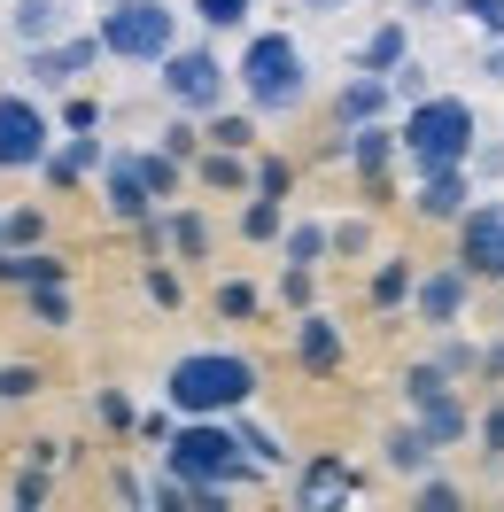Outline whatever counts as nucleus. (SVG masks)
Listing matches in <instances>:
<instances>
[{
    "mask_svg": "<svg viewBox=\"0 0 504 512\" xmlns=\"http://www.w3.org/2000/svg\"><path fill=\"white\" fill-rule=\"evenodd\" d=\"M163 404H179L187 419H233L256 404V365L241 350H187L163 373Z\"/></svg>",
    "mask_w": 504,
    "mask_h": 512,
    "instance_id": "1",
    "label": "nucleus"
},
{
    "mask_svg": "<svg viewBox=\"0 0 504 512\" xmlns=\"http://www.w3.org/2000/svg\"><path fill=\"white\" fill-rule=\"evenodd\" d=\"M233 86H241V101L256 117H287V109L311 101V63H303V47L287 32H256L241 47V63H233Z\"/></svg>",
    "mask_w": 504,
    "mask_h": 512,
    "instance_id": "2",
    "label": "nucleus"
},
{
    "mask_svg": "<svg viewBox=\"0 0 504 512\" xmlns=\"http://www.w3.org/2000/svg\"><path fill=\"white\" fill-rule=\"evenodd\" d=\"M163 466L187 481V489H202V481H249L256 474V458L241 450V427L233 419H179V435L163 443Z\"/></svg>",
    "mask_w": 504,
    "mask_h": 512,
    "instance_id": "3",
    "label": "nucleus"
},
{
    "mask_svg": "<svg viewBox=\"0 0 504 512\" xmlns=\"http://www.w3.org/2000/svg\"><path fill=\"white\" fill-rule=\"evenodd\" d=\"M481 148V117H473L458 94H427L404 109V156L419 171H435V163H466Z\"/></svg>",
    "mask_w": 504,
    "mask_h": 512,
    "instance_id": "4",
    "label": "nucleus"
},
{
    "mask_svg": "<svg viewBox=\"0 0 504 512\" xmlns=\"http://www.w3.org/2000/svg\"><path fill=\"white\" fill-rule=\"evenodd\" d=\"M101 39L125 63H163L179 47V8L171 0H117V8H101Z\"/></svg>",
    "mask_w": 504,
    "mask_h": 512,
    "instance_id": "5",
    "label": "nucleus"
},
{
    "mask_svg": "<svg viewBox=\"0 0 504 512\" xmlns=\"http://www.w3.org/2000/svg\"><path fill=\"white\" fill-rule=\"evenodd\" d=\"M156 70H163V94H171V109H187V117H218V109H225L233 70L218 63V47H171Z\"/></svg>",
    "mask_w": 504,
    "mask_h": 512,
    "instance_id": "6",
    "label": "nucleus"
},
{
    "mask_svg": "<svg viewBox=\"0 0 504 512\" xmlns=\"http://www.w3.org/2000/svg\"><path fill=\"white\" fill-rule=\"evenodd\" d=\"M55 125L32 94H0V171H47Z\"/></svg>",
    "mask_w": 504,
    "mask_h": 512,
    "instance_id": "7",
    "label": "nucleus"
},
{
    "mask_svg": "<svg viewBox=\"0 0 504 512\" xmlns=\"http://www.w3.org/2000/svg\"><path fill=\"white\" fill-rule=\"evenodd\" d=\"M404 404L435 443H458V435H466V396H450V373H442L435 357H427V365H404Z\"/></svg>",
    "mask_w": 504,
    "mask_h": 512,
    "instance_id": "8",
    "label": "nucleus"
},
{
    "mask_svg": "<svg viewBox=\"0 0 504 512\" xmlns=\"http://www.w3.org/2000/svg\"><path fill=\"white\" fill-rule=\"evenodd\" d=\"M458 264L473 280H504V202H473L458 218Z\"/></svg>",
    "mask_w": 504,
    "mask_h": 512,
    "instance_id": "9",
    "label": "nucleus"
},
{
    "mask_svg": "<svg viewBox=\"0 0 504 512\" xmlns=\"http://www.w3.org/2000/svg\"><path fill=\"white\" fill-rule=\"evenodd\" d=\"M109 55V39H47V47H32V86H78L86 70Z\"/></svg>",
    "mask_w": 504,
    "mask_h": 512,
    "instance_id": "10",
    "label": "nucleus"
},
{
    "mask_svg": "<svg viewBox=\"0 0 504 512\" xmlns=\"http://www.w3.org/2000/svg\"><path fill=\"white\" fill-rule=\"evenodd\" d=\"M411 210L419 218H435V225H458L473 210V194H466V163H435V171H419V194H411Z\"/></svg>",
    "mask_w": 504,
    "mask_h": 512,
    "instance_id": "11",
    "label": "nucleus"
},
{
    "mask_svg": "<svg viewBox=\"0 0 504 512\" xmlns=\"http://www.w3.org/2000/svg\"><path fill=\"white\" fill-rule=\"evenodd\" d=\"M101 194H109V210H117L125 225L156 218V187L140 179V156H117V163H101Z\"/></svg>",
    "mask_w": 504,
    "mask_h": 512,
    "instance_id": "12",
    "label": "nucleus"
},
{
    "mask_svg": "<svg viewBox=\"0 0 504 512\" xmlns=\"http://www.w3.org/2000/svg\"><path fill=\"white\" fill-rule=\"evenodd\" d=\"M342 497H357V474H349L334 450H318L311 466H303V481H295V505H303V512H326V505H342Z\"/></svg>",
    "mask_w": 504,
    "mask_h": 512,
    "instance_id": "13",
    "label": "nucleus"
},
{
    "mask_svg": "<svg viewBox=\"0 0 504 512\" xmlns=\"http://www.w3.org/2000/svg\"><path fill=\"white\" fill-rule=\"evenodd\" d=\"M466 264H458V256H450V264H442V272H427V280H419V295H411V303H419V319L427 326H450L458 319V303H466Z\"/></svg>",
    "mask_w": 504,
    "mask_h": 512,
    "instance_id": "14",
    "label": "nucleus"
},
{
    "mask_svg": "<svg viewBox=\"0 0 504 512\" xmlns=\"http://www.w3.org/2000/svg\"><path fill=\"white\" fill-rule=\"evenodd\" d=\"M388 101H396V86H388V78H380V70H357V78H349L342 94H334V125H373L380 109H388Z\"/></svg>",
    "mask_w": 504,
    "mask_h": 512,
    "instance_id": "15",
    "label": "nucleus"
},
{
    "mask_svg": "<svg viewBox=\"0 0 504 512\" xmlns=\"http://www.w3.org/2000/svg\"><path fill=\"white\" fill-rule=\"evenodd\" d=\"M295 357H303V373H334V365H342V326L326 319V311H303V326H295Z\"/></svg>",
    "mask_w": 504,
    "mask_h": 512,
    "instance_id": "16",
    "label": "nucleus"
},
{
    "mask_svg": "<svg viewBox=\"0 0 504 512\" xmlns=\"http://www.w3.org/2000/svg\"><path fill=\"white\" fill-rule=\"evenodd\" d=\"M342 140H349V163H357L365 179H380L388 163L404 156V132H388V125H380V117H373V125H349Z\"/></svg>",
    "mask_w": 504,
    "mask_h": 512,
    "instance_id": "17",
    "label": "nucleus"
},
{
    "mask_svg": "<svg viewBox=\"0 0 504 512\" xmlns=\"http://www.w3.org/2000/svg\"><path fill=\"white\" fill-rule=\"evenodd\" d=\"M101 132H78V140H63V148H55V156H47V187H78V179H86V171H101Z\"/></svg>",
    "mask_w": 504,
    "mask_h": 512,
    "instance_id": "18",
    "label": "nucleus"
},
{
    "mask_svg": "<svg viewBox=\"0 0 504 512\" xmlns=\"http://www.w3.org/2000/svg\"><path fill=\"white\" fill-rule=\"evenodd\" d=\"M380 450H388V466H396V474H411V481H419V474H427V466H435V435H427V427H419V419H411V427H388V443H380Z\"/></svg>",
    "mask_w": 504,
    "mask_h": 512,
    "instance_id": "19",
    "label": "nucleus"
},
{
    "mask_svg": "<svg viewBox=\"0 0 504 512\" xmlns=\"http://www.w3.org/2000/svg\"><path fill=\"white\" fill-rule=\"evenodd\" d=\"M396 63H411L404 16H388V24H373V32H365V47H357V70H380V78H388Z\"/></svg>",
    "mask_w": 504,
    "mask_h": 512,
    "instance_id": "20",
    "label": "nucleus"
},
{
    "mask_svg": "<svg viewBox=\"0 0 504 512\" xmlns=\"http://www.w3.org/2000/svg\"><path fill=\"white\" fill-rule=\"evenodd\" d=\"M8 32L24 39V47H47V39L63 32V8H55V0H16V8H8Z\"/></svg>",
    "mask_w": 504,
    "mask_h": 512,
    "instance_id": "21",
    "label": "nucleus"
},
{
    "mask_svg": "<svg viewBox=\"0 0 504 512\" xmlns=\"http://www.w3.org/2000/svg\"><path fill=\"white\" fill-rule=\"evenodd\" d=\"M365 295H373L380 311H396V303H411V295H419V272H411L404 256H388V264L373 272V288H365Z\"/></svg>",
    "mask_w": 504,
    "mask_h": 512,
    "instance_id": "22",
    "label": "nucleus"
},
{
    "mask_svg": "<svg viewBox=\"0 0 504 512\" xmlns=\"http://www.w3.org/2000/svg\"><path fill=\"white\" fill-rule=\"evenodd\" d=\"M287 194H256L249 210H241V233H249V241H280L287 233V210H280Z\"/></svg>",
    "mask_w": 504,
    "mask_h": 512,
    "instance_id": "23",
    "label": "nucleus"
},
{
    "mask_svg": "<svg viewBox=\"0 0 504 512\" xmlns=\"http://www.w3.org/2000/svg\"><path fill=\"white\" fill-rule=\"evenodd\" d=\"M280 249H287V264H318V256L334 249V225H287Z\"/></svg>",
    "mask_w": 504,
    "mask_h": 512,
    "instance_id": "24",
    "label": "nucleus"
},
{
    "mask_svg": "<svg viewBox=\"0 0 504 512\" xmlns=\"http://www.w3.org/2000/svg\"><path fill=\"white\" fill-rule=\"evenodd\" d=\"M140 179H148V187H156V202H171V194H179V156H171V148H140Z\"/></svg>",
    "mask_w": 504,
    "mask_h": 512,
    "instance_id": "25",
    "label": "nucleus"
},
{
    "mask_svg": "<svg viewBox=\"0 0 504 512\" xmlns=\"http://www.w3.org/2000/svg\"><path fill=\"white\" fill-rule=\"evenodd\" d=\"M210 140H218V148H256V109H218V117H210Z\"/></svg>",
    "mask_w": 504,
    "mask_h": 512,
    "instance_id": "26",
    "label": "nucleus"
},
{
    "mask_svg": "<svg viewBox=\"0 0 504 512\" xmlns=\"http://www.w3.org/2000/svg\"><path fill=\"white\" fill-rule=\"evenodd\" d=\"M233 427H241V450H249L256 466H280V458H287V450H280V435H272V427H256L249 412H233Z\"/></svg>",
    "mask_w": 504,
    "mask_h": 512,
    "instance_id": "27",
    "label": "nucleus"
},
{
    "mask_svg": "<svg viewBox=\"0 0 504 512\" xmlns=\"http://www.w3.org/2000/svg\"><path fill=\"white\" fill-rule=\"evenodd\" d=\"M435 365H442V373H450V381H466V373H481V365H489V357L473 350V342H458V334H442V350H435Z\"/></svg>",
    "mask_w": 504,
    "mask_h": 512,
    "instance_id": "28",
    "label": "nucleus"
},
{
    "mask_svg": "<svg viewBox=\"0 0 504 512\" xmlns=\"http://www.w3.org/2000/svg\"><path fill=\"white\" fill-rule=\"evenodd\" d=\"M171 249H179V256H194V264H202V256H210V225L194 218V210H179V218H171Z\"/></svg>",
    "mask_w": 504,
    "mask_h": 512,
    "instance_id": "29",
    "label": "nucleus"
},
{
    "mask_svg": "<svg viewBox=\"0 0 504 512\" xmlns=\"http://www.w3.org/2000/svg\"><path fill=\"white\" fill-rule=\"evenodd\" d=\"M156 140H163V148H171V156H179V163H194V156H202V148H210V132H194L187 117H171V125H163Z\"/></svg>",
    "mask_w": 504,
    "mask_h": 512,
    "instance_id": "30",
    "label": "nucleus"
},
{
    "mask_svg": "<svg viewBox=\"0 0 504 512\" xmlns=\"http://www.w3.org/2000/svg\"><path fill=\"white\" fill-rule=\"evenodd\" d=\"M194 16H202L210 32H241V24H249V0H194Z\"/></svg>",
    "mask_w": 504,
    "mask_h": 512,
    "instance_id": "31",
    "label": "nucleus"
},
{
    "mask_svg": "<svg viewBox=\"0 0 504 512\" xmlns=\"http://www.w3.org/2000/svg\"><path fill=\"white\" fill-rule=\"evenodd\" d=\"M32 319H39V326H70V295H63V280H55V288H32Z\"/></svg>",
    "mask_w": 504,
    "mask_h": 512,
    "instance_id": "32",
    "label": "nucleus"
},
{
    "mask_svg": "<svg viewBox=\"0 0 504 512\" xmlns=\"http://www.w3.org/2000/svg\"><path fill=\"white\" fill-rule=\"evenodd\" d=\"M295 187V163L287 156H256V194H287Z\"/></svg>",
    "mask_w": 504,
    "mask_h": 512,
    "instance_id": "33",
    "label": "nucleus"
},
{
    "mask_svg": "<svg viewBox=\"0 0 504 512\" xmlns=\"http://www.w3.org/2000/svg\"><path fill=\"white\" fill-rule=\"evenodd\" d=\"M218 311L225 319H256V288L249 280H218Z\"/></svg>",
    "mask_w": 504,
    "mask_h": 512,
    "instance_id": "34",
    "label": "nucleus"
},
{
    "mask_svg": "<svg viewBox=\"0 0 504 512\" xmlns=\"http://www.w3.org/2000/svg\"><path fill=\"white\" fill-rule=\"evenodd\" d=\"M179 419H187L179 404H171V412H140V443H148V450H163L171 435H179Z\"/></svg>",
    "mask_w": 504,
    "mask_h": 512,
    "instance_id": "35",
    "label": "nucleus"
},
{
    "mask_svg": "<svg viewBox=\"0 0 504 512\" xmlns=\"http://www.w3.org/2000/svg\"><path fill=\"white\" fill-rule=\"evenodd\" d=\"M280 303L287 311H311V264H287L280 272Z\"/></svg>",
    "mask_w": 504,
    "mask_h": 512,
    "instance_id": "36",
    "label": "nucleus"
},
{
    "mask_svg": "<svg viewBox=\"0 0 504 512\" xmlns=\"http://www.w3.org/2000/svg\"><path fill=\"white\" fill-rule=\"evenodd\" d=\"M24 396H39V373L32 365H0V404H24Z\"/></svg>",
    "mask_w": 504,
    "mask_h": 512,
    "instance_id": "37",
    "label": "nucleus"
},
{
    "mask_svg": "<svg viewBox=\"0 0 504 512\" xmlns=\"http://www.w3.org/2000/svg\"><path fill=\"white\" fill-rule=\"evenodd\" d=\"M39 233H47L39 210H8V249H39Z\"/></svg>",
    "mask_w": 504,
    "mask_h": 512,
    "instance_id": "38",
    "label": "nucleus"
},
{
    "mask_svg": "<svg viewBox=\"0 0 504 512\" xmlns=\"http://www.w3.org/2000/svg\"><path fill=\"white\" fill-rule=\"evenodd\" d=\"M63 125H70V132H101V101H94V94H70V101H63Z\"/></svg>",
    "mask_w": 504,
    "mask_h": 512,
    "instance_id": "39",
    "label": "nucleus"
},
{
    "mask_svg": "<svg viewBox=\"0 0 504 512\" xmlns=\"http://www.w3.org/2000/svg\"><path fill=\"white\" fill-rule=\"evenodd\" d=\"M388 86H396V101H427V70H419V63H396V70H388Z\"/></svg>",
    "mask_w": 504,
    "mask_h": 512,
    "instance_id": "40",
    "label": "nucleus"
},
{
    "mask_svg": "<svg viewBox=\"0 0 504 512\" xmlns=\"http://www.w3.org/2000/svg\"><path fill=\"white\" fill-rule=\"evenodd\" d=\"M334 249H342V256H365V249H373V225H365V218L334 225Z\"/></svg>",
    "mask_w": 504,
    "mask_h": 512,
    "instance_id": "41",
    "label": "nucleus"
},
{
    "mask_svg": "<svg viewBox=\"0 0 504 512\" xmlns=\"http://www.w3.org/2000/svg\"><path fill=\"white\" fill-rule=\"evenodd\" d=\"M458 8H466V16H473L489 39H504V0H458Z\"/></svg>",
    "mask_w": 504,
    "mask_h": 512,
    "instance_id": "42",
    "label": "nucleus"
},
{
    "mask_svg": "<svg viewBox=\"0 0 504 512\" xmlns=\"http://www.w3.org/2000/svg\"><path fill=\"white\" fill-rule=\"evenodd\" d=\"M94 412L109 419V427H140V412H132V404L117 396V388H101V396H94Z\"/></svg>",
    "mask_w": 504,
    "mask_h": 512,
    "instance_id": "43",
    "label": "nucleus"
},
{
    "mask_svg": "<svg viewBox=\"0 0 504 512\" xmlns=\"http://www.w3.org/2000/svg\"><path fill=\"white\" fill-rule=\"evenodd\" d=\"M419 505H427V512H458V489L435 481V474H419Z\"/></svg>",
    "mask_w": 504,
    "mask_h": 512,
    "instance_id": "44",
    "label": "nucleus"
},
{
    "mask_svg": "<svg viewBox=\"0 0 504 512\" xmlns=\"http://www.w3.org/2000/svg\"><path fill=\"white\" fill-rule=\"evenodd\" d=\"M16 505H24V512H32V505H47V474H39V458L24 466V474H16Z\"/></svg>",
    "mask_w": 504,
    "mask_h": 512,
    "instance_id": "45",
    "label": "nucleus"
},
{
    "mask_svg": "<svg viewBox=\"0 0 504 512\" xmlns=\"http://www.w3.org/2000/svg\"><path fill=\"white\" fill-rule=\"evenodd\" d=\"M481 450H489V458H504V396L481 412Z\"/></svg>",
    "mask_w": 504,
    "mask_h": 512,
    "instance_id": "46",
    "label": "nucleus"
},
{
    "mask_svg": "<svg viewBox=\"0 0 504 512\" xmlns=\"http://www.w3.org/2000/svg\"><path fill=\"white\" fill-rule=\"evenodd\" d=\"M140 288H148V303L171 311V303H179V272H156V264H148V280H140Z\"/></svg>",
    "mask_w": 504,
    "mask_h": 512,
    "instance_id": "47",
    "label": "nucleus"
},
{
    "mask_svg": "<svg viewBox=\"0 0 504 512\" xmlns=\"http://www.w3.org/2000/svg\"><path fill=\"white\" fill-rule=\"evenodd\" d=\"M473 171H481V179H497V171H504V148H473Z\"/></svg>",
    "mask_w": 504,
    "mask_h": 512,
    "instance_id": "48",
    "label": "nucleus"
},
{
    "mask_svg": "<svg viewBox=\"0 0 504 512\" xmlns=\"http://www.w3.org/2000/svg\"><path fill=\"white\" fill-rule=\"evenodd\" d=\"M481 70H489V78L504 86V39H489V63H481Z\"/></svg>",
    "mask_w": 504,
    "mask_h": 512,
    "instance_id": "49",
    "label": "nucleus"
},
{
    "mask_svg": "<svg viewBox=\"0 0 504 512\" xmlns=\"http://www.w3.org/2000/svg\"><path fill=\"white\" fill-rule=\"evenodd\" d=\"M489 373H497V381H504V342H497V350H489Z\"/></svg>",
    "mask_w": 504,
    "mask_h": 512,
    "instance_id": "50",
    "label": "nucleus"
},
{
    "mask_svg": "<svg viewBox=\"0 0 504 512\" xmlns=\"http://www.w3.org/2000/svg\"><path fill=\"white\" fill-rule=\"evenodd\" d=\"M411 8H435V0H411Z\"/></svg>",
    "mask_w": 504,
    "mask_h": 512,
    "instance_id": "51",
    "label": "nucleus"
},
{
    "mask_svg": "<svg viewBox=\"0 0 504 512\" xmlns=\"http://www.w3.org/2000/svg\"><path fill=\"white\" fill-rule=\"evenodd\" d=\"M326 8H334V0H326Z\"/></svg>",
    "mask_w": 504,
    "mask_h": 512,
    "instance_id": "52",
    "label": "nucleus"
}]
</instances>
